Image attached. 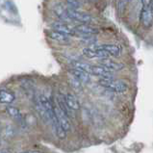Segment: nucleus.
<instances>
[{"mask_svg": "<svg viewBox=\"0 0 153 153\" xmlns=\"http://www.w3.org/2000/svg\"><path fill=\"white\" fill-rule=\"evenodd\" d=\"M152 1H153V0H142L143 8H150V7H152Z\"/></svg>", "mask_w": 153, "mask_h": 153, "instance_id": "22", "label": "nucleus"}, {"mask_svg": "<svg viewBox=\"0 0 153 153\" xmlns=\"http://www.w3.org/2000/svg\"><path fill=\"white\" fill-rule=\"evenodd\" d=\"M0 153H13L10 149H8V148H2V149H0Z\"/></svg>", "mask_w": 153, "mask_h": 153, "instance_id": "23", "label": "nucleus"}, {"mask_svg": "<svg viewBox=\"0 0 153 153\" xmlns=\"http://www.w3.org/2000/svg\"><path fill=\"white\" fill-rule=\"evenodd\" d=\"M6 112H7L8 115L12 117V119L16 120H22V116H21V113H20V111L16 107H14V106H7L6 107Z\"/></svg>", "mask_w": 153, "mask_h": 153, "instance_id": "16", "label": "nucleus"}, {"mask_svg": "<svg viewBox=\"0 0 153 153\" xmlns=\"http://www.w3.org/2000/svg\"><path fill=\"white\" fill-rule=\"evenodd\" d=\"M68 16L71 19V20L78 21L81 22V24H88L93 21V17L91 15L86 14V13L79 12V11H74V10H69L67 8Z\"/></svg>", "mask_w": 153, "mask_h": 153, "instance_id": "2", "label": "nucleus"}, {"mask_svg": "<svg viewBox=\"0 0 153 153\" xmlns=\"http://www.w3.org/2000/svg\"><path fill=\"white\" fill-rule=\"evenodd\" d=\"M21 153H28L27 151H25V152H21Z\"/></svg>", "mask_w": 153, "mask_h": 153, "instance_id": "24", "label": "nucleus"}, {"mask_svg": "<svg viewBox=\"0 0 153 153\" xmlns=\"http://www.w3.org/2000/svg\"><path fill=\"white\" fill-rule=\"evenodd\" d=\"M68 72L73 75L75 78H77L81 83H89L91 81V76L89 73H87L85 71H81V69H78V68H71L68 71Z\"/></svg>", "mask_w": 153, "mask_h": 153, "instance_id": "12", "label": "nucleus"}, {"mask_svg": "<svg viewBox=\"0 0 153 153\" xmlns=\"http://www.w3.org/2000/svg\"><path fill=\"white\" fill-rule=\"evenodd\" d=\"M100 65H101V67H104V68H106L107 69H109V71H120V69H122L124 68V65L123 64H121V63H117V62H115V61H112L110 59H102V60H100Z\"/></svg>", "mask_w": 153, "mask_h": 153, "instance_id": "9", "label": "nucleus"}, {"mask_svg": "<svg viewBox=\"0 0 153 153\" xmlns=\"http://www.w3.org/2000/svg\"><path fill=\"white\" fill-rule=\"evenodd\" d=\"M0 131H1V125H0Z\"/></svg>", "mask_w": 153, "mask_h": 153, "instance_id": "25", "label": "nucleus"}, {"mask_svg": "<svg viewBox=\"0 0 153 153\" xmlns=\"http://www.w3.org/2000/svg\"><path fill=\"white\" fill-rule=\"evenodd\" d=\"M94 47H95L97 49L103 50L105 52H107L109 55L115 56V57L120 56L121 53V48L119 45H97Z\"/></svg>", "mask_w": 153, "mask_h": 153, "instance_id": "10", "label": "nucleus"}, {"mask_svg": "<svg viewBox=\"0 0 153 153\" xmlns=\"http://www.w3.org/2000/svg\"><path fill=\"white\" fill-rule=\"evenodd\" d=\"M64 100L67 106L72 111H77L80 109V103L78 101L77 97L72 94H67L64 97Z\"/></svg>", "mask_w": 153, "mask_h": 153, "instance_id": "11", "label": "nucleus"}, {"mask_svg": "<svg viewBox=\"0 0 153 153\" xmlns=\"http://www.w3.org/2000/svg\"><path fill=\"white\" fill-rule=\"evenodd\" d=\"M73 31L75 32V36L78 37H85V36H94V35L98 34V29L93 27L89 24H79L76 25L73 28Z\"/></svg>", "mask_w": 153, "mask_h": 153, "instance_id": "4", "label": "nucleus"}, {"mask_svg": "<svg viewBox=\"0 0 153 153\" xmlns=\"http://www.w3.org/2000/svg\"><path fill=\"white\" fill-rule=\"evenodd\" d=\"M68 82H69V84H71V88H73L74 90H76V91L81 90L82 83L78 80L77 78H75L73 75H71V73H69V75H68Z\"/></svg>", "mask_w": 153, "mask_h": 153, "instance_id": "19", "label": "nucleus"}, {"mask_svg": "<svg viewBox=\"0 0 153 153\" xmlns=\"http://www.w3.org/2000/svg\"><path fill=\"white\" fill-rule=\"evenodd\" d=\"M140 21L143 28L148 29L153 24V9L150 8H143L140 15Z\"/></svg>", "mask_w": 153, "mask_h": 153, "instance_id": "5", "label": "nucleus"}, {"mask_svg": "<svg viewBox=\"0 0 153 153\" xmlns=\"http://www.w3.org/2000/svg\"><path fill=\"white\" fill-rule=\"evenodd\" d=\"M51 27L53 28V31L60 32L62 34L67 35V36H68V37L75 36V32L73 31V29L69 28V26L67 25L65 23H62V22H59V21H56V22H53L51 24Z\"/></svg>", "mask_w": 153, "mask_h": 153, "instance_id": "8", "label": "nucleus"}, {"mask_svg": "<svg viewBox=\"0 0 153 153\" xmlns=\"http://www.w3.org/2000/svg\"><path fill=\"white\" fill-rule=\"evenodd\" d=\"M99 85L104 87L112 91H115L117 94H122L127 91V85L123 81L114 79V78H109V79H100L98 81Z\"/></svg>", "mask_w": 153, "mask_h": 153, "instance_id": "1", "label": "nucleus"}, {"mask_svg": "<svg viewBox=\"0 0 153 153\" xmlns=\"http://www.w3.org/2000/svg\"><path fill=\"white\" fill-rule=\"evenodd\" d=\"M125 5H126V0H120L119 3H117V12H119L120 15L123 14Z\"/></svg>", "mask_w": 153, "mask_h": 153, "instance_id": "21", "label": "nucleus"}, {"mask_svg": "<svg viewBox=\"0 0 153 153\" xmlns=\"http://www.w3.org/2000/svg\"><path fill=\"white\" fill-rule=\"evenodd\" d=\"M15 94L10 91L7 90H2L0 91V103L10 105L11 103L14 102L15 100Z\"/></svg>", "mask_w": 153, "mask_h": 153, "instance_id": "14", "label": "nucleus"}, {"mask_svg": "<svg viewBox=\"0 0 153 153\" xmlns=\"http://www.w3.org/2000/svg\"><path fill=\"white\" fill-rule=\"evenodd\" d=\"M68 4V9L69 10H74V11H78V9H80L81 4L79 2V0H65Z\"/></svg>", "mask_w": 153, "mask_h": 153, "instance_id": "20", "label": "nucleus"}, {"mask_svg": "<svg viewBox=\"0 0 153 153\" xmlns=\"http://www.w3.org/2000/svg\"><path fill=\"white\" fill-rule=\"evenodd\" d=\"M152 9H153V1H152Z\"/></svg>", "mask_w": 153, "mask_h": 153, "instance_id": "26", "label": "nucleus"}, {"mask_svg": "<svg viewBox=\"0 0 153 153\" xmlns=\"http://www.w3.org/2000/svg\"><path fill=\"white\" fill-rule=\"evenodd\" d=\"M35 107H36V110L39 113V115L42 117V120H45V121H49V117H48V114L46 113V111L45 110V108L42 106V104L39 101V99L37 100V102L35 103ZM50 122V121H49Z\"/></svg>", "mask_w": 153, "mask_h": 153, "instance_id": "18", "label": "nucleus"}, {"mask_svg": "<svg viewBox=\"0 0 153 153\" xmlns=\"http://www.w3.org/2000/svg\"><path fill=\"white\" fill-rule=\"evenodd\" d=\"M49 37L51 40H53L57 42L60 43H68L69 42V37L67 35L62 34L57 31H50L49 32Z\"/></svg>", "mask_w": 153, "mask_h": 153, "instance_id": "15", "label": "nucleus"}, {"mask_svg": "<svg viewBox=\"0 0 153 153\" xmlns=\"http://www.w3.org/2000/svg\"><path fill=\"white\" fill-rule=\"evenodd\" d=\"M53 12L55 13V15L59 17L61 20L64 21H71V19L68 16V12H67V8H65L63 5L61 4H56L53 7Z\"/></svg>", "mask_w": 153, "mask_h": 153, "instance_id": "13", "label": "nucleus"}, {"mask_svg": "<svg viewBox=\"0 0 153 153\" xmlns=\"http://www.w3.org/2000/svg\"><path fill=\"white\" fill-rule=\"evenodd\" d=\"M54 113L56 116V119L58 120L59 124L61 125V127L63 128L65 132H67L69 129H71V122H69L68 117L65 115V114L62 111L58 105H54Z\"/></svg>", "mask_w": 153, "mask_h": 153, "instance_id": "3", "label": "nucleus"}, {"mask_svg": "<svg viewBox=\"0 0 153 153\" xmlns=\"http://www.w3.org/2000/svg\"><path fill=\"white\" fill-rule=\"evenodd\" d=\"M91 67H93L91 65H89L84 62H79V61H74L72 63V68L81 69V71H85L89 74H91Z\"/></svg>", "mask_w": 153, "mask_h": 153, "instance_id": "17", "label": "nucleus"}, {"mask_svg": "<svg viewBox=\"0 0 153 153\" xmlns=\"http://www.w3.org/2000/svg\"><path fill=\"white\" fill-rule=\"evenodd\" d=\"M91 74L101 77V79H109V78L114 77L113 71H109L104 67H101V65H93L91 67Z\"/></svg>", "mask_w": 153, "mask_h": 153, "instance_id": "7", "label": "nucleus"}, {"mask_svg": "<svg viewBox=\"0 0 153 153\" xmlns=\"http://www.w3.org/2000/svg\"><path fill=\"white\" fill-rule=\"evenodd\" d=\"M83 55L89 59H107L109 56L107 52H105L103 50L97 49L95 47H87V48L83 49Z\"/></svg>", "mask_w": 153, "mask_h": 153, "instance_id": "6", "label": "nucleus"}]
</instances>
